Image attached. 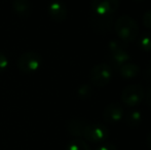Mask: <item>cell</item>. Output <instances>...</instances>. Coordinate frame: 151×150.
Masks as SVG:
<instances>
[{
	"label": "cell",
	"instance_id": "obj_20",
	"mask_svg": "<svg viewBox=\"0 0 151 150\" xmlns=\"http://www.w3.org/2000/svg\"><path fill=\"white\" fill-rule=\"evenodd\" d=\"M143 24L145 27H147L149 30H151V9L147 10L143 16Z\"/></svg>",
	"mask_w": 151,
	"mask_h": 150
},
{
	"label": "cell",
	"instance_id": "obj_18",
	"mask_svg": "<svg viewBox=\"0 0 151 150\" xmlns=\"http://www.w3.org/2000/svg\"><path fill=\"white\" fill-rule=\"evenodd\" d=\"M8 65H9V61L7 57L2 52H0V73L5 72L6 69L8 68Z\"/></svg>",
	"mask_w": 151,
	"mask_h": 150
},
{
	"label": "cell",
	"instance_id": "obj_15",
	"mask_svg": "<svg viewBox=\"0 0 151 150\" xmlns=\"http://www.w3.org/2000/svg\"><path fill=\"white\" fill-rule=\"evenodd\" d=\"M66 150H91V148L84 140L80 138H75L68 143Z\"/></svg>",
	"mask_w": 151,
	"mask_h": 150
},
{
	"label": "cell",
	"instance_id": "obj_6",
	"mask_svg": "<svg viewBox=\"0 0 151 150\" xmlns=\"http://www.w3.org/2000/svg\"><path fill=\"white\" fill-rule=\"evenodd\" d=\"M145 97V92L140 84H131L121 93V100L125 105L134 107L139 105Z\"/></svg>",
	"mask_w": 151,
	"mask_h": 150
},
{
	"label": "cell",
	"instance_id": "obj_5",
	"mask_svg": "<svg viewBox=\"0 0 151 150\" xmlns=\"http://www.w3.org/2000/svg\"><path fill=\"white\" fill-rule=\"evenodd\" d=\"M108 48H109V52L111 54V61L114 65L120 67L121 65L129 62L131 57L127 50V45L123 43L122 40H112L109 42Z\"/></svg>",
	"mask_w": 151,
	"mask_h": 150
},
{
	"label": "cell",
	"instance_id": "obj_19",
	"mask_svg": "<svg viewBox=\"0 0 151 150\" xmlns=\"http://www.w3.org/2000/svg\"><path fill=\"white\" fill-rule=\"evenodd\" d=\"M96 150H117V148H116L115 145L112 144V143L103 142L96 148Z\"/></svg>",
	"mask_w": 151,
	"mask_h": 150
},
{
	"label": "cell",
	"instance_id": "obj_9",
	"mask_svg": "<svg viewBox=\"0 0 151 150\" xmlns=\"http://www.w3.org/2000/svg\"><path fill=\"white\" fill-rule=\"evenodd\" d=\"M47 12L50 18L57 23L64 22L67 18V8L60 0H54L50 2L47 7Z\"/></svg>",
	"mask_w": 151,
	"mask_h": 150
},
{
	"label": "cell",
	"instance_id": "obj_22",
	"mask_svg": "<svg viewBox=\"0 0 151 150\" xmlns=\"http://www.w3.org/2000/svg\"><path fill=\"white\" fill-rule=\"evenodd\" d=\"M146 144H147L148 148L151 150V132L148 133L147 137H146Z\"/></svg>",
	"mask_w": 151,
	"mask_h": 150
},
{
	"label": "cell",
	"instance_id": "obj_14",
	"mask_svg": "<svg viewBox=\"0 0 151 150\" xmlns=\"http://www.w3.org/2000/svg\"><path fill=\"white\" fill-rule=\"evenodd\" d=\"M142 120H143V116L142 113L139 110H132L125 116V122L127 126L131 128H137L141 124Z\"/></svg>",
	"mask_w": 151,
	"mask_h": 150
},
{
	"label": "cell",
	"instance_id": "obj_2",
	"mask_svg": "<svg viewBox=\"0 0 151 150\" xmlns=\"http://www.w3.org/2000/svg\"><path fill=\"white\" fill-rule=\"evenodd\" d=\"M42 66V57L36 52H26L19 57L17 67L24 74H34Z\"/></svg>",
	"mask_w": 151,
	"mask_h": 150
},
{
	"label": "cell",
	"instance_id": "obj_7",
	"mask_svg": "<svg viewBox=\"0 0 151 150\" xmlns=\"http://www.w3.org/2000/svg\"><path fill=\"white\" fill-rule=\"evenodd\" d=\"M119 7V0H93L91 12L98 17H113Z\"/></svg>",
	"mask_w": 151,
	"mask_h": 150
},
{
	"label": "cell",
	"instance_id": "obj_23",
	"mask_svg": "<svg viewBox=\"0 0 151 150\" xmlns=\"http://www.w3.org/2000/svg\"><path fill=\"white\" fill-rule=\"evenodd\" d=\"M146 77H147L148 79L151 81V63H150L149 67H148V69H147V72H146Z\"/></svg>",
	"mask_w": 151,
	"mask_h": 150
},
{
	"label": "cell",
	"instance_id": "obj_13",
	"mask_svg": "<svg viewBox=\"0 0 151 150\" xmlns=\"http://www.w3.org/2000/svg\"><path fill=\"white\" fill-rule=\"evenodd\" d=\"M140 72V68L133 63H125L119 67V73L124 78H134Z\"/></svg>",
	"mask_w": 151,
	"mask_h": 150
},
{
	"label": "cell",
	"instance_id": "obj_11",
	"mask_svg": "<svg viewBox=\"0 0 151 150\" xmlns=\"http://www.w3.org/2000/svg\"><path fill=\"white\" fill-rule=\"evenodd\" d=\"M12 7L14 12L21 19H28L31 16L32 5L29 0H12Z\"/></svg>",
	"mask_w": 151,
	"mask_h": 150
},
{
	"label": "cell",
	"instance_id": "obj_17",
	"mask_svg": "<svg viewBox=\"0 0 151 150\" xmlns=\"http://www.w3.org/2000/svg\"><path fill=\"white\" fill-rule=\"evenodd\" d=\"M91 94H93V88L88 84H83V85H81L78 88V96L82 99L90 98Z\"/></svg>",
	"mask_w": 151,
	"mask_h": 150
},
{
	"label": "cell",
	"instance_id": "obj_12",
	"mask_svg": "<svg viewBox=\"0 0 151 150\" xmlns=\"http://www.w3.org/2000/svg\"><path fill=\"white\" fill-rule=\"evenodd\" d=\"M86 122L79 118H73L70 119L67 123V131L71 136L75 138H81L83 137L84 128L86 126Z\"/></svg>",
	"mask_w": 151,
	"mask_h": 150
},
{
	"label": "cell",
	"instance_id": "obj_10",
	"mask_svg": "<svg viewBox=\"0 0 151 150\" xmlns=\"http://www.w3.org/2000/svg\"><path fill=\"white\" fill-rule=\"evenodd\" d=\"M90 21L93 30L97 32L106 33L109 32L111 29L113 17H98L95 14H91Z\"/></svg>",
	"mask_w": 151,
	"mask_h": 150
},
{
	"label": "cell",
	"instance_id": "obj_3",
	"mask_svg": "<svg viewBox=\"0 0 151 150\" xmlns=\"http://www.w3.org/2000/svg\"><path fill=\"white\" fill-rule=\"evenodd\" d=\"M91 83L97 88H104L112 79V68L107 63H99L91 68L90 72Z\"/></svg>",
	"mask_w": 151,
	"mask_h": 150
},
{
	"label": "cell",
	"instance_id": "obj_16",
	"mask_svg": "<svg viewBox=\"0 0 151 150\" xmlns=\"http://www.w3.org/2000/svg\"><path fill=\"white\" fill-rule=\"evenodd\" d=\"M138 44L142 50L151 52V32L143 33L138 39Z\"/></svg>",
	"mask_w": 151,
	"mask_h": 150
},
{
	"label": "cell",
	"instance_id": "obj_24",
	"mask_svg": "<svg viewBox=\"0 0 151 150\" xmlns=\"http://www.w3.org/2000/svg\"><path fill=\"white\" fill-rule=\"evenodd\" d=\"M133 1H142V0H133Z\"/></svg>",
	"mask_w": 151,
	"mask_h": 150
},
{
	"label": "cell",
	"instance_id": "obj_8",
	"mask_svg": "<svg viewBox=\"0 0 151 150\" xmlns=\"http://www.w3.org/2000/svg\"><path fill=\"white\" fill-rule=\"evenodd\" d=\"M123 116V109L119 103H111L107 105L103 111L104 121L107 123H117Z\"/></svg>",
	"mask_w": 151,
	"mask_h": 150
},
{
	"label": "cell",
	"instance_id": "obj_1",
	"mask_svg": "<svg viewBox=\"0 0 151 150\" xmlns=\"http://www.w3.org/2000/svg\"><path fill=\"white\" fill-rule=\"evenodd\" d=\"M117 36L123 42H134L139 34V27L133 18L129 16H121L114 24Z\"/></svg>",
	"mask_w": 151,
	"mask_h": 150
},
{
	"label": "cell",
	"instance_id": "obj_21",
	"mask_svg": "<svg viewBox=\"0 0 151 150\" xmlns=\"http://www.w3.org/2000/svg\"><path fill=\"white\" fill-rule=\"evenodd\" d=\"M144 98H145V100H146V102H147V104L151 107V88L147 90V92H146L145 97H144Z\"/></svg>",
	"mask_w": 151,
	"mask_h": 150
},
{
	"label": "cell",
	"instance_id": "obj_4",
	"mask_svg": "<svg viewBox=\"0 0 151 150\" xmlns=\"http://www.w3.org/2000/svg\"><path fill=\"white\" fill-rule=\"evenodd\" d=\"M83 138L91 143H103L109 138V130L101 123H88L84 128Z\"/></svg>",
	"mask_w": 151,
	"mask_h": 150
}]
</instances>
